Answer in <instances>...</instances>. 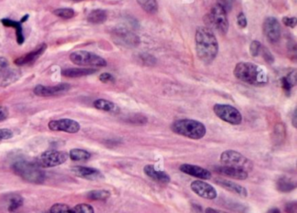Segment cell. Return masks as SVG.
I'll return each mask as SVG.
<instances>
[{"mask_svg": "<svg viewBox=\"0 0 297 213\" xmlns=\"http://www.w3.org/2000/svg\"><path fill=\"white\" fill-rule=\"evenodd\" d=\"M195 44L198 58L204 63H211L217 56V39L207 27H198L195 34Z\"/></svg>", "mask_w": 297, "mask_h": 213, "instance_id": "cell-1", "label": "cell"}, {"mask_svg": "<svg viewBox=\"0 0 297 213\" xmlns=\"http://www.w3.org/2000/svg\"><path fill=\"white\" fill-rule=\"evenodd\" d=\"M234 75L238 80L254 86H263L268 81L264 68L250 62L238 63L234 68Z\"/></svg>", "mask_w": 297, "mask_h": 213, "instance_id": "cell-2", "label": "cell"}, {"mask_svg": "<svg viewBox=\"0 0 297 213\" xmlns=\"http://www.w3.org/2000/svg\"><path fill=\"white\" fill-rule=\"evenodd\" d=\"M171 129L177 135L193 140L203 138L207 133V129L203 123L191 119H180L175 121L172 123Z\"/></svg>", "mask_w": 297, "mask_h": 213, "instance_id": "cell-3", "label": "cell"}, {"mask_svg": "<svg viewBox=\"0 0 297 213\" xmlns=\"http://www.w3.org/2000/svg\"><path fill=\"white\" fill-rule=\"evenodd\" d=\"M13 169L18 176L30 183H41L45 179V173L37 163L20 161L14 163Z\"/></svg>", "mask_w": 297, "mask_h": 213, "instance_id": "cell-4", "label": "cell"}, {"mask_svg": "<svg viewBox=\"0 0 297 213\" xmlns=\"http://www.w3.org/2000/svg\"><path fill=\"white\" fill-rule=\"evenodd\" d=\"M204 22L208 29L213 28L220 34H226L228 31L229 24L227 21V12L219 4L213 7L210 12L205 16Z\"/></svg>", "mask_w": 297, "mask_h": 213, "instance_id": "cell-5", "label": "cell"}, {"mask_svg": "<svg viewBox=\"0 0 297 213\" xmlns=\"http://www.w3.org/2000/svg\"><path fill=\"white\" fill-rule=\"evenodd\" d=\"M220 162H222L224 165L242 169L247 172L251 171L254 167V164L250 160L241 155L240 153L232 149H228L222 152L220 155Z\"/></svg>", "mask_w": 297, "mask_h": 213, "instance_id": "cell-6", "label": "cell"}, {"mask_svg": "<svg viewBox=\"0 0 297 213\" xmlns=\"http://www.w3.org/2000/svg\"><path fill=\"white\" fill-rule=\"evenodd\" d=\"M70 60L74 64L78 66H91L103 68L107 66V61L97 54L88 51L74 52L70 54Z\"/></svg>", "mask_w": 297, "mask_h": 213, "instance_id": "cell-7", "label": "cell"}, {"mask_svg": "<svg viewBox=\"0 0 297 213\" xmlns=\"http://www.w3.org/2000/svg\"><path fill=\"white\" fill-rule=\"evenodd\" d=\"M214 112L218 117L224 122L232 125H239L242 122V115L237 108L227 104H215Z\"/></svg>", "mask_w": 297, "mask_h": 213, "instance_id": "cell-8", "label": "cell"}, {"mask_svg": "<svg viewBox=\"0 0 297 213\" xmlns=\"http://www.w3.org/2000/svg\"><path fill=\"white\" fill-rule=\"evenodd\" d=\"M68 155L63 151L47 150L42 153L37 158V164L43 168H52L67 162Z\"/></svg>", "mask_w": 297, "mask_h": 213, "instance_id": "cell-9", "label": "cell"}, {"mask_svg": "<svg viewBox=\"0 0 297 213\" xmlns=\"http://www.w3.org/2000/svg\"><path fill=\"white\" fill-rule=\"evenodd\" d=\"M48 128L53 131H62V132L75 134L80 130L79 122L72 119H60L54 120L48 123Z\"/></svg>", "mask_w": 297, "mask_h": 213, "instance_id": "cell-10", "label": "cell"}, {"mask_svg": "<svg viewBox=\"0 0 297 213\" xmlns=\"http://www.w3.org/2000/svg\"><path fill=\"white\" fill-rule=\"evenodd\" d=\"M191 189L197 196L205 199H214L217 196V191L214 186L201 180H195L191 183Z\"/></svg>", "mask_w": 297, "mask_h": 213, "instance_id": "cell-11", "label": "cell"}, {"mask_svg": "<svg viewBox=\"0 0 297 213\" xmlns=\"http://www.w3.org/2000/svg\"><path fill=\"white\" fill-rule=\"evenodd\" d=\"M263 32L265 36L271 43H276L280 38V25L275 18H267L263 23Z\"/></svg>", "mask_w": 297, "mask_h": 213, "instance_id": "cell-12", "label": "cell"}, {"mask_svg": "<svg viewBox=\"0 0 297 213\" xmlns=\"http://www.w3.org/2000/svg\"><path fill=\"white\" fill-rule=\"evenodd\" d=\"M71 86L67 83H60V84L53 86V87H46L42 85H38L34 88V94L38 96H43V97H48V96H54V95H60L70 89Z\"/></svg>", "mask_w": 297, "mask_h": 213, "instance_id": "cell-13", "label": "cell"}, {"mask_svg": "<svg viewBox=\"0 0 297 213\" xmlns=\"http://www.w3.org/2000/svg\"><path fill=\"white\" fill-rule=\"evenodd\" d=\"M180 170L187 175L197 177L200 179L207 180L210 179L212 177V174L209 170L204 169L200 166L189 164V163L181 164L180 166Z\"/></svg>", "mask_w": 297, "mask_h": 213, "instance_id": "cell-14", "label": "cell"}, {"mask_svg": "<svg viewBox=\"0 0 297 213\" xmlns=\"http://www.w3.org/2000/svg\"><path fill=\"white\" fill-rule=\"evenodd\" d=\"M47 48V45H40V47H38L34 51L18 58L17 60L14 61V63L17 66H25V65L34 63L46 52Z\"/></svg>", "mask_w": 297, "mask_h": 213, "instance_id": "cell-15", "label": "cell"}, {"mask_svg": "<svg viewBox=\"0 0 297 213\" xmlns=\"http://www.w3.org/2000/svg\"><path fill=\"white\" fill-rule=\"evenodd\" d=\"M215 171L222 176L237 180L247 179L248 176V172L247 171L242 169H235L229 166H219L215 168Z\"/></svg>", "mask_w": 297, "mask_h": 213, "instance_id": "cell-16", "label": "cell"}, {"mask_svg": "<svg viewBox=\"0 0 297 213\" xmlns=\"http://www.w3.org/2000/svg\"><path fill=\"white\" fill-rule=\"evenodd\" d=\"M73 172L76 176L82 177L84 179L87 180H98L103 177L100 170L90 168V167H84V166H76L73 168Z\"/></svg>", "mask_w": 297, "mask_h": 213, "instance_id": "cell-17", "label": "cell"}, {"mask_svg": "<svg viewBox=\"0 0 297 213\" xmlns=\"http://www.w3.org/2000/svg\"><path fill=\"white\" fill-rule=\"evenodd\" d=\"M144 173L147 175L151 179L154 180L155 182L161 183H168L170 182V176L165 171L159 170L154 168V165L147 164L144 167Z\"/></svg>", "mask_w": 297, "mask_h": 213, "instance_id": "cell-18", "label": "cell"}, {"mask_svg": "<svg viewBox=\"0 0 297 213\" xmlns=\"http://www.w3.org/2000/svg\"><path fill=\"white\" fill-rule=\"evenodd\" d=\"M214 183H217L218 185L222 187L225 189H227L228 191L235 193L239 196H244L246 197L247 196V190L246 188L241 186L238 183H234L233 181L230 180L224 179V178H216L214 180Z\"/></svg>", "mask_w": 297, "mask_h": 213, "instance_id": "cell-19", "label": "cell"}, {"mask_svg": "<svg viewBox=\"0 0 297 213\" xmlns=\"http://www.w3.org/2000/svg\"><path fill=\"white\" fill-rule=\"evenodd\" d=\"M96 69L92 68H67L61 72V74L67 78H79L96 73Z\"/></svg>", "mask_w": 297, "mask_h": 213, "instance_id": "cell-20", "label": "cell"}, {"mask_svg": "<svg viewBox=\"0 0 297 213\" xmlns=\"http://www.w3.org/2000/svg\"><path fill=\"white\" fill-rule=\"evenodd\" d=\"M118 36V42H120L124 46L127 47H136L140 44V39L135 34L127 32V31H121L116 34Z\"/></svg>", "mask_w": 297, "mask_h": 213, "instance_id": "cell-21", "label": "cell"}, {"mask_svg": "<svg viewBox=\"0 0 297 213\" xmlns=\"http://www.w3.org/2000/svg\"><path fill=\"white\" fill-rule=\"evenodd\" d=\"M2 24L7 27H13L14 29L16 30L17 33V42L19 45H22L25 41V37H24L23 34V28L21 26L20 22H17V21H12L9 19H3L1 20Z\"/></svg>", "mask_w": 297, "mask_h": 213, "instance_id": "cell-22", "label": "cell"}, {"mask_svg": "<svg viewBox=\"0 0 297 213\" xmlns=\"http://www.w3.org/2000/svg\"><path fill=\"white\" fill-rule=\"evenodd\" d=\"M107 20V14L106 11L97 10L92 11L88 17H87V21L93 24H101L104 23L105 21Z\"/></svg>", "mask_w": 297, "mask_h": 213, "instance_id": "cell-23", "label": "cell"}, {"mask_svg": "<svg viewBox=\"0 0 297 213\" xmlns=\"http://www.w3.org/2000/svg\"><path fill=\"white\" fill-rule=\"evenodd\" d=\"M94 106L95 108H97L99 110L106 112H116L119 109L117 106L115 105L114 102L107 101V100H104V99L96 100L94 102Z\"/></svg>", "mask_w": 297, "mask_h": 213, "instance_id": "cell-24", "label": "cell"}, {"mask_svg": "<svg viewBox=\"0 0 297 213\" xmlns=\"http://www.w3.org/2000/svg\"><path fill=\"white\" fill-rule=\"evenodd\" d=\"M69 156H70L71 159L76 161V162H80V161H87V160L90 159L91 154L85 149H74L71 150Z\"/></svg>", "mask_w": 297, "mask_h": 213, "instance_id": "cell-25", "label": "cell"}, {"mask_svg": "<svg viewBox=\"0 0 297 213\" xmlns=\"http://www.w3.org/2000/svg\"><path fill=\"white\" fill-rule=\"evenodd\" d=\"M295 183H294L293 181H291V179L288 178H280L278 180L277 182V188L279 190L282 191V192H289L292 189H294L295 188Z\"/></svg>", "mask_w": 297, "mask_h": 213, "instance_id": "cell-26", "label": "cell"}, {"mask_svg": "<svg viewBox=\"0 0 297 213\" xmlns=\"http://www.w3.org/2000/svg\"><path fill=\"white\" fill-rule=\"evenodd\" d=\"M111 194L108 190L96 189L92 190L87 194V197L92 200H106L110 197Z\"/></svg>", "mask_w": 297, "mask_h": 213, "instance_id": "cell-27", "label": "cell"}, {"mask_svg": "<svg viewBox=\"0 0 297 213\" xmlns=\"http://www.w3.org/2000/svg\"><path fill=\"white\" fill-rule=\"evenodd\" d=\"M138 2L144 10L149 14H154L157 11L158 5L156 0H138Z\"/></svg>", "mask_w": 297, "mask_h": 213, "instance_id": "cell-28", "label": "cell"}, {"mask_svg": "<svg viewBox=\"0 0 297 213\" xmlns=\"http://www.w3.org/2000/svg\"><path fill=\"white\" fill-rule=\"evenodd\" d=\"M54 14L57 17L61 18L64 20H69V19L74 17L75 15V12L71 8H61V9L54 11Z\"/></svg>", "mask_w": 297, "mask_h": 213, "instance_id": "cell-29", "label": "cell"}, {"mask_svg": "<svg viewBox=\"0 0 297 213\" xmlns=\"http://www.w3.org/2000/svg\"><path fill=\"white\" fill-rule=\"evenodd\" d=\"M23 204V198L19 195H14L10 198V204H9V211L12 213L16 212V210L22 206Z\"/></svg>", "mask_w": 297, "mask_h": 213, "instance_id": "cell-30", "label": "cell"}, {"mask_svg": "<svg viewBox=\"0 0 297 213\" xmlns=\"http://www.w3.org/2000/svg\"><path fill=\"white\" fill-rule=\"evenodd\" d=\"M71 213H94V210L88 203H80L71 209Z\"/></svg>", "mask_w": 297, "mask_h": 213, "instance_id": "cell-31", "label": "cell"}, {"mask_svg": "<svg viewBox=\"0 0 297 213\" xmlns=\"http://www.w3.org/2000/svg\"><path fill=\"white\" fill-rule=\"evenodd\" d=\"M20 72L19 71H8L7 73V75H5L4 77L3 83L4 86H7V85L11 84V83H13L14 81H16L19 77H20Z\"/></svg>", "mask_w": 297, "mask_h": 213, "instance_id": "cell-32", "label": "cell"}, {"mask_svg": "<svg viewBox=\"0 0 297 213\" xmlns=\"http://www.w3.org/2000/svg\"><path fill=\"white\" fill-rule=\"evenodd\" d=\"M50 213H71V208L65 203H55L51 208Z\"/></svg>", "mask_w": 297, "mask_h": 213, "instance_id": "cell-33", "label": "cell"}, {"mask_svg": "<svg viewBox=\"0 0 297 213\" xmlns=\"http://www.w3.org/2000/svg\"><path fill=\"white\" fill-rule=\"evenodd\" d=\"M261 47H262V45L260 44L259 41H253L250 45V54H252V56H254V57L258 56L259 54H260Z\"/></svg>", "mask_w": 297, "mask_h": 213, "instance_id": "cell-34", "label": "cell"}, {"mask_svg": "<svg viewBox=\"0 0 297 213\" xmlns=\"http://www.w3.org/2000/svg\"><path fill=\"white\" fill-rule=\"evenodd\" d=\"M9 68V63L6 58L0 57V76H5L7 75Z\"/></svg>", "mask_w": 297, "mask_h": 213, "instance_id": "cell-35", "label": "cell"}, {"mask_svg": "<svg viewBox=\"0 0 297 213\" xmlns=\"http://www.w3.org/2000/svg\"><path fill=\"white\" fill-rule=\"evenodd\" d=\"M260 53H262V56H263L264 60L267 61V63H273L274 61V57L271 54L270 52L267 50V48H264L263 46L261 47Z\"/></svg>", "mask_w": 297, "mask_h": 213, "instance_id": "cell-36", "label": "cell"}, {"mask_svg": "<svg viewBox=\"0 0 297 213\" xmlns=\"http://www.w3.org/2000/svg\"><path fill=\"white\" fill-rule=\"evenodd\" d=\"M13 136H14V132L11 129H0V142L12 138Z\"/></svg>", "mask_w": 297, "mask_h": 213, "instance_id": "cell-37", "label": "cell"}, {"mask_svg": "<svg viewBox=\"0 0 297 213\" xmlns=\"http://www.w3.org/2000/svg\"><path fill=\"white\" fill-rule=\"evenodd\" d=\"M100 81L103 83H108V82H114V76L109 73H103L100 75Z\"/></svg>", "mask_w": 297, "mask_h": 213, "instance_id": "cell-38", "label": "cell"}, {"mask_svg": "<svg viewBox=\"0 0 297 213\" xmlns=\"http://www.w3.org/2000/svg\"><path fill=\"white\" fill-rule=\"evenodd\" d=\"M282 21H283V23L285 24V26L292 27V28L295 27V26H296L297 24L296 18L284 17L283 19H282Z\"/></svg>", "mask_w": 297, "mask_h": 213, "instance_id": "cell-39", "label": "cell"}, {"mask_svg": "<svg viewBox=\"0 0 297 213\" xmlns=\"http://www.w3.org/2000/svg\"><path fill=\"white\" fill-rule=\"evenodd\" d=\"M237 24L238 26L241 27V28H245V27H247V19H246V16H245V14H244L243 13H240L239 15H238Z\"/></svg>", "mask_w": 297, "mask_h": 213, "instance_id": "cell-40", "label": "cell"}, {"mask_svg": "<svg viewBox=\"0 0 297 213\" xmlns=\"http://www.w3.org/2000/svg\"><path fill=\"white\" fill-rule=\"evenodd\" d=\"M217 4L223 7L226 12H227V11L230 10L231 7L234 3V0H217Z\"/></svg>", "mask_w": 297, "mask_h": 213, "instance_id": "cell-41", "label": "cell"}, {"mask_svg": "<svg viewBox=\"0 0 297 213\" xmlns=\"http://www.w3.org/2000/svg\"><path fill=\"white\" fill-rule=\"evenodd\" d=\"M9 116V110L7 107L0 105V122H3L5 120H7Z\"/></svg>", "mask_w": 297, "mask_h": 213, "instance_id": "cell-42", "label": "cell"}, {"mask_svg": "<svg viewBox=\"0 0 297 213\" xmlns=\"http://www.w3.org/2000/svg\"><path fill=\"white\" fill-rule=\"evenodd\" d=\"M281 86H282V88H283L284 90L286 92L290 91L292 88H293V86H292V84H291L289 81H287L286 77L281 79Z\"/></svg>", "mask_w": 297, "mask_h": 213, "instance_id": "cell-43", "label": "cell"}, {"mask_svg": "<svg viewBox=\"0 0 297 213\" xmlns=\"http://www.w3.org/2000/svg\"><path fill=\"white\" fill-rule=\"evenodd\" d=\"M205 213H232V212H228V211H225V210H217V209H213V208H210V207H208L207 208L206 210H205Z\"/></svg>", "mask_w": 297, "mask_h": 213, "instance_id": "cell-44", "label": "cell"}, {"mask_svg": "<svg viewBox=\"0 0 297 213\" xmlns=\"http://www.w3.org/2000/svg\"><path fill=\"white\" fill-rule=\"evenodd\" d=\"M267 213H280V211L277 208H273L270 210H268V212Z\"/></svg>", "mask_w": 297, "mask_h": 213, "instance_id": "cell-45", "label": "cell"}, {"mask_svg": "<svg viewBox=\"0 0 297 213\" xmlns=\"http://www.w3.org/2000/svg\"><path fill=\"white\" fill-rule=\"evenodd\" d=\"M28 18H29V15H28V14H27V15H26V16H25V17L22 18V19H21V20H20V23H21V24H22V23H24V22H26V21H27V19H28Z\"/></svg>", "mask_w": 297, "mask_h": 213, "instance_id": "cell-46", "label": "cell"}, {"mask_svg": "<svg viewBox=\"0 0 297 213\" xmlns=\"http://www.w3.org/2000/svg\"><path fill=\"white\" fill-rule=\"evenodd\" d=\"M74 1H78V0H74Z\"/></svg>", "mask_w": 297, "mask_h": 213, "instance_id": "cell-47", "label": "cell"}]
</instances>
